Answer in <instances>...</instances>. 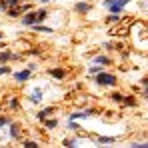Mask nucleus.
<instances>
[{"mask_svg":"<svg viewBox=\"0 0 148 148\" xmlns=\"http://www.w3.org/2000/svg\"><path fill=\"white\" fill-rule=\"evenodd\" d=\"M102 4L108 8V12H112V14H120L122 8L128 4V0H104Z\"/></svg>","mask_w":148,"mask_h":148,"instance_id":"f257e3e1","label":"nucleus"},{"mask_svg":"<svg viewBox=\"0 0 148 148\" xmlns=\"http://www.w3.org/2000/svg\"><path fill=\"white\" fill-rule=\"evenodd\" d=\"M116 76L114 74H108V72H100L96 74V84H100V86H116Z\"/></svg>","mask_w":148,"mask_h":148,"instance_id":"f03ea898","label":"nucleus"},{"mask_svg":"<svg viewBox=\"0 0 148 148\" xmlns=\"http://www.w3.org/2000/svg\"><path fill=\"white\" fill-rule=\"evenodd\" d=\"M92 114H96V110L90 108V110H84V112H72L68 118H70V120H76V118H90Z\"/></svg>","mask_w":148,"mask_h":148,"instance_id":"7ed1b4c3","label":"nucleus"},{"mask_svg":"<svg viewBox=\"0 0 148 148\" xmlns=\"http://www.w3.org/2000/svg\"><path fill=\"white\" fill-rule=\"evenodd\" d=\"M14 58H20V56H18V54H12L10 50L0 52V64H6V62H10V60H14Z\"/></svg>","mask_w":148,"mask_h":148,"instance_id":"20e7f679","label":"nucleus"},{"mask_svg":"<svg viewBox=\"0 0 148 148\" xmlns=\"http://www.w3.org/2000/svg\"><path fill=\"white\" fill-rule=\"evenodd\" d=\"M30 72H32L30 68H26V70H20V72H16V74H14L16 82H20V84H22V82H26V80L30 78Z\"/></svg>","mask_w":148,"mask_h":148,"instance_id":"39448f33","label":"nucleus"},{"mask_svg":"<svg viewBox=\"0 0 148 148\" xmlns=\"http://www.w3.org/2000/svg\"><path fill=\"white\" fill-rule=\"evenodd\" d=\"M38 20H36V12H26V16L22 18V24L24 26H32V24H36Z\"/></svg>","mask_w":148,"mask_h":148,"instance_id":"423d86ee","label":"nucleus"},{"mask_svg":"<svg viewBox=\"0 0 148 148\" xmlns=\"http://www.w3.org/2000/svg\"><path fill=\"white\" fill-rule=\"evenodd\" d=\"M74 10H76L78 14H88V12H90V4H88V2H78V4L74 6Z\"/></svg>","mask_w":148,"mask_h":148,"instance_id":"0eeeda50","label":"nucleus"},{"mask_svg":"<svg viewBox=\"0 0 148 148\" xmlns=\"http://www.w3.org/2000/svg\"><path fill=\"white\" fill-rule=\"evenodd\" d=\"M20 4V0H0V10H8V8H12V6H18Z\"/></svg>","mask_w":148,"mask_h":148,"instance_id":"6e6552de","label":"nucleus"},{"mask_svg":"<svg viewBox=\"0 0 148 148\" xmlns=\"http://www.w3.org/2000/svg\"><path fill=\"white\" fill-rule=\"evenodd\" d=\"M48 74L52 76V78H56V80H62V78L66 76V72H64L62 68H52V70H50Z\"/></svg>","mask_w":148,"mask_h":148,"instance_id":"1a4fd4ad","label":"nucleus"},{"mask_svg":"<svg viewBox=\"0 0 148 148\" xmlns=\"http://www.w3.org/2000/svg\"><path fill=\"white\" fill-rule=\"evenodd\" d=\"M94 62L96 64H102V66H110L112 64V58H108V56H96Z\"/></svg>","mask_w":148,"mask_h":148,"instance_id":"9d476101","label":"nucleus"},{"mask_svg":"<svg viewBox=\"0 0 148 148\" xmlns=\"http://www.w3.org/2000/svg\"><path fill=\"white\" fill-rule=\"evenodd\" d=\"M52 112H54V108H52V106H48V108H44V110H40V112H38V118H40V120H46Z\"/></svg>","mask_w":148,"mask_h":148,"instance_id":"9b49d317","label":"nucleus"},{"mask_svg":"<svg viewBox=\"0 0 148 148\" xmlns=\"http://www.w3.org/2000/svg\"><path fill=\"white\" fill-rule=\"evenodd\" d=\"M46 18H48V10H44V8L36 10V20H38V22H42V20H46Z\"/></svg>","mask_w":148,"mask_h":148,"instance_id":"f8f14e48","label":"nucleus"},{"mask_svg":"<svg viewBox=\"0 0 148 148\" xmlns=\"http://www.w3.org/2000/svg\"><path fill=\"white\" fill-rule=\"evenodd\" d=\"M30 100H32V102H40V100H42V90H40V88H36V90L32 92Z\"/></svg>","mask_w":148,"mask_h":148,"instance_id":"ddd939ff","label":"nucleus"},{"mask_svg":"<svg viewBox=\"0 0 148 148\" xmlns=\"http://www.w3.org/2000/svg\"><path fill=\"white\" fill-rule=\"evenodd\" d=\"M32 26L36 28V32H54L52 28H48V26H42V24H38V22H36V24H32Z\"/></svg>","mask_w":148,"mask_h":148,"instance_id":"4468645a","label":"nucleus"},{"mask_svg":"<svg viewBox=\"0 0 148 148\" xmlns=\"http://www.w3.org/2000/svg\"><path fill=\"white\" fill-rule=\"evenodd\" d=\"M124 106H136V98L134 96H124Z\"/></svg>","mask_w":148,"mask_h":148,"instance_id":"2eb2a0df","label":"nucleus"},{"mask_svg":"<svg viewBox=\"0 0 148 148\" xmlns=\"http://www.w3.org/2000/svg\"><path fill=\"white\" fill-rule=\"evenodd\" d=\"M100 72H102V64H96V62H94V66H90V74L96 76V74H100Z\"/></svg>","mask_w":148,"mask_h":148,"instance_id":"dca6fc26","label":"nucleus"},{"mask_svg":"<svg viewBox=\"0 0 148 148\" xmlns=\"http://www.w3.org/2000/svg\"><path fill=\"white\" fill-rule=\"evenodd\" d=\"M22 146H24V148H38L40 144H38V142H34V140H24V142H22Z\"/></svg>","mask_w":148,"mask_h":148,"instance_id":"f3484780","label":"nucleus"},{"mask_svg":"<svg viewBox=\"0 0 148 148\" xmlns=\"http://www.w3.org/2000/svg\"><path fill=\"white\" fill-rule=\"evenodd\" d=\"M118 20H120V16H118V14H112V12H110V16L106 18L108 24H114V22H118Z\"/></svg>","mask_w":148,"mask_h":148,"instance_id":"a211bd4d","label":"nucleus"},{"mask_svg":"<svg viewBox=\"0 0 148 148\" xmlns=\"http://www.w3.org/2000/svg\"><path fill=\"white\" fill-rule=\"evenodd\" d=\"M10 136L18 138V124H10Z\"/></svg>","mask_w":148,"mask_h":148,"instance_id":"6ab92c4d","label":"nucleus"},{"mask_svg":"<svg viewBox=\"0 0 148 148\" xmlns=\"http://www.w3.org/2000/svg\"><path fill=\"white\" fill-rule=\"evenodd\" d=\"M112 100H114V102H124V94H120V92H114V94H112Z\"/></svg>","mask_w":148,"mask_h":148,"instance_id":"aec40b11","label":"nucleus"},{"mask_svg":"<svg viewBox=\"0 0 148 148\" xmlns=\"http://www.w3.org/2000/svg\"><path fill=\"white\" fill-rule=\"evenodd\" d=\"M56 124H58V120H44L46 128H56Z\"/></svg>","mask_w":148,"mask_h":148,"instance_id":"412c9836","label":"nucleus"},{"mask_svg":"<svg viewBox=\"0 0 148 148\" xmlns=\"http://www.w3.org/2000/svg\"><path fill=\"white\" fill-rule=\"evenodd\" d=\"M132 148H148V142H132Z\"/></svg>","mask_w":148,"mask_h":148,"instance_id":"4be33fe9","label":"nucleus"},{"mask_svg":"<svg viewBox=\"0 0 148 148\" xmlns=\"http://www.w3.org/2000/svg\"><path fill=\"white\" fill-rule=\"evenodd\" d=\"M8 106H10V108H18V98H16V96L10 98V100H8Z\"/></svg>","mask_w":148,"mask_h":148,"instance_id":"5701e85b","label":"nucleus"},{"mask_svg":"<svg viewBox=\"0 0 148 148\" xmlns=\"http://www.w3.org/2000/svg\"><path fill=\"white\" fill-rule=\"evenodd\" d=\"M114 140H116V138H104V136H102V138H98L100 144H110V142H114Z\"/></svg>","mask_w":148,"mask_h":148,"instance_id":"b1692460","label":"nucleus"},{"mask_svg":"<svg viewBox=\"0 0 148 148\" xmlns=\"http://www.w3.org/2000/svg\"><path fill=\"white\" fill-rule=\"evenodd\" d=\"M10 66H0V76H4V74H10Z\"/></svg>","mask_w":148,"mask_h":148,"instance_id":"393cba45","label":"nucleus"},{"mask_svg":"<svg viewBox=\"0 0 148 148\" xmlns=\"http://www.w3.org/2000/svg\"><path fill=\"white\" fill-rule=\"evenodd\" d=\"M68 128H70V130H80V126L74 122V120H70V122H68Z\"/></svg>","mask_w":148,"mask_h":148,"instance_id":"a878e982","label":"nucleus"},{"mask_svg":"<svg viewBox=\"0 0 148 148\" xmlns=\"http://www.w3.org/2000/svg\"><path fill=\"white\" fill-rule=\"evenodd\" d=\"M8 124V118H4V116H0V128H4Z\"/></svg>","mask_w":148,"mask_h":148,"instance_id":"bb28decb","label":"nucleus"},{"mask_svg":"<svg viewBox=\"0 0 148 148\" xmlns=\"http://www.w3.org/2000/svg\"><path fill=\"white\" fill-rule=\"evenodd\" d=\"M74 144H76L74 140H64V146H74Z\"/></svg>","mask_w":148,"mask_h":148,"instance_id":"cd10ccee","label":"nucleus"},{"mask_svg":"<svg viewBox=\"0 0 148 148\" xmlns=\"http://www.w3.org/2000/svg\"><path fill=\"white\" fill-rule=\"evenodd\" d=\"M40 2H44V4H46V2H50V0H40Z\"/></svg>","mask_w":148,"mask_h":148,"instance_id":"c85d7f7f","label":"nucleus"},{"mask_svg":"<svg viewBox=\"0 0 148 148\" xmlns=\"http://www.w3.org/2000/svg\"><path fill=\"white\" fill-rule=\"evenodd\" d=\"M0 38H2V32H0Z\"/></svg>","mask_w":148,"mask_h":148,"instance_id":"c756f323","label":"nucleus"}]
</instances>
